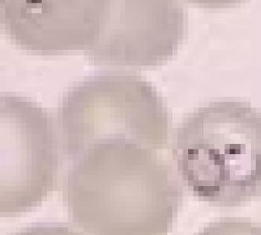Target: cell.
Instances as JSON below:
<instances>
[{
	"mask_svg": "<svg viewBox=\"0 0 261 235\" xmlns=\"http://www.w3.org/2000/svg\"><path fill=\"white\" fill-rule=\"evenodd\" d=\"M65 195L73 221L90 235H167L183 190L151 149L112 139L75 158Z\"/></svg>",
	"mask_w": 261,
	"mask_h": 235,
	"instance_id": "6da1fadb",
	"label": "cell"
},
{
	"mask_svg": "<svg viewBox=\"0 0 261 235\" xmlns=\"http://www.w3.org/2000/svg\"><path fill=\"white\" fill-rule=\"evenodd\" d=\"M173 154L195 196L231 207L261 196V112L243 102H212L187 117Z\"/></svg>",
	"mask_w": 261,
	"mask_h": 235,
	"instance_id": "7a4b0ae2",
	"label": "cell"
},
{
	"mask_svg": "<svg viewBox=\"0 0 261 235\" xmlns=\"http://www.w3.org/2000/svg\"><path fill=\"white\" fill-rule=\"evenodd\" d=\"M58 118L69 157L106 140H126L155 151L168 138V115L160 95L151 83L129 74H96L80 82L64 97Z\"/></svg>",
	"mask_w": 261,
	"mask_h": 235,
	"instance_id": "3957f363",
	"label": "cell"
},
{
	"mask_svg": "<svg viewBox=\"0 0 261 235\" xmlns=\"http://www.w3.org/2000/svg\"><path fill=\"white\" fill-rule=\"evenodd\" d=\"M0 211L11 217L40 204L58 173V140L46 111L24 97H0Z\"/></svg>",
	"mask_w": 261,
	"mask_h": 235,
	"instance_id": "277c9868",
	"label": "cell"
},
{
	"mask_svg": "<svg viewBox=\"0 0 261 235\" xmlns=\"http://www.w3.org/2000/svg\"><path fill=\"white\" fill-rule=\"evenodd\" d=\"M185 24V10L176 1H105L98 37L85 54L96 65L158 66L176 54Z\"/></svg>",
	"mask_w": 261,
	"mask_h": 235,
	"instance_id": "5b68a950",
	"label": "cell"
},
{
	"mask_svg": "<svg viewBox=\"0 0 261 235\" xmlns=\"http://www.w3.org/2000/svg\"><path fill=\"white\" fill-rule=\"evenodd\" d=\"M105 1L2 0L0 21L16 46L39 55L87 50L100 32Z\"/></svg>",
	"mask_w": 261,
	"mask_h": 235,
	"instance_id": "8992f818",
	"label": "cell"
},
{
	"mask_svg": "<svg viewBox=\"0 0 261 235\" xmlns=\"http://www.w3.org/2000/svg\"><path fill=\"white\" fill-rule=\"evenodd\" d=\"M195 235H261V225L249 219L226 217L210 223Z\"/></svg>",
	"mask_w": 261,
	"mask_h": 235,
	"instance_id": "52a82bcc",
	"label": "cell"
},
{
	"mask_svg": "<svg viewBox=\"0 0 261 235\" xmlns=\"http://www.w3.org/2000/svg\"><path fill=\"white\" fill-rule=\"evenodd\" d=\"M14 235H82L68 226L60 223H37L20 230Z\"/></svg>",
	"mask_w": 261,
	"mask_h": 235,
	"instance_id": "ba28073f",
	"label": "cell"
}]
</instances>
